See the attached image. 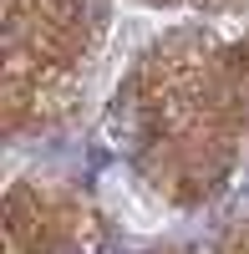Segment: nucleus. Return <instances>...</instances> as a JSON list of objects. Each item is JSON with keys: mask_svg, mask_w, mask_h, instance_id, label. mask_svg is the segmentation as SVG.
I'll list each match as a JSON object with an SVG mask.
<instances>
[{"mask_svg": "<svg viewBox=\"0 0 249 254\" xmlns=\"http://www.w3.org/2000/svg\"><path fill=\"white\" fill-rule=\"evenodd\" d=\"M193 254H214V249H209V244H198V249H193Z\"/></svg>", "mask_w": 249, "mask_h": 254, "instance_id": "1", "label": "nucleus"}, {"mask_svg": "<svg viewBox=\"0 0 249 254\" xmlns=\"http://www.w3.org/2000/svg\"><path fill=\"white\" fill-rule=\"evenodd\" d=\"M107 254H122V249H107Z\"/></svg>", "mask_w": 249, "mask_h": 254, "instance_id": "2", "label": "nucleus"}]
</instances>
